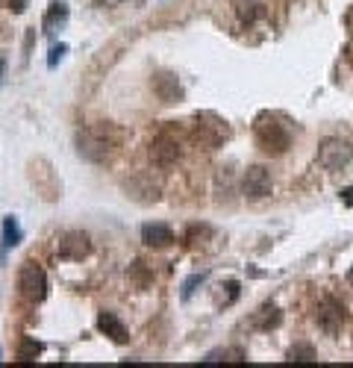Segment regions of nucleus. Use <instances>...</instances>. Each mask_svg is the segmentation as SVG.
<instances>
[{
  "label": "nucleus",
  "instance_id": "423d86ee",
  "mask_svg": "<svg viewBox=\"0 0 353 368\" xmlns=\"http://www.w3.org/2000/svg\"><path fill=\"white\" fill-rule=\"evenodd\" d=\"M245 194L253 197V201H259V197H268L271 194V174L265 171L262 165H250L245 171Z\"/></svg>",
  "mask_w": 353,
  "mask_h": 368
},
{
  "label": "nucleus",
  "instance_id": "6ab92c4d",
  "mask_svg": "<svg viewBox=\"0 0 353 368\" xmlns=\"http://www.w3.org/2000/svg\"><path fill=\"white\" fill-rule=\"evenodd\" d=\"M68 48L65 45H56L53 50H50V59H48V68H56V65H59V59H62V53H65Z\"/></svg>",
  "mask_w": 353,
  "mask_h": 368
},
{
  "label": "nucleus",
  "instance_id": "9b49d317",
  "mask_svg": "<svg viewBox=\"0 0 353 368\" xmlns=\"http://www.w3.org/2000/svg\"><path fill=\"white\" fill-rule=\"evenodd\" d=\"M153 86H157V92H159V97H162L165 104H174V101H180V97H182V89H180V83H177L174 74H159Z\"/></svg>",
  "mask_w": 353,
  "mask_h": 368
},
{
  "label": "nucleus",
  "instance_id": "ddd939ff",
  "mask_svg": "<svg viewBox=\"0 0 353 368\" xmlns=\"http://www.w3.org/2000/svg\"><path fill=\"white\" fill-rule=\"evenodd\" d=\"M206 365H215V362H227V365H245L247 357H245V351H238V348H227V351H212L209 357L203 360Z\"/></svg>",
  "mask_w": 353,
  "mask_h": 368
},
{
  "label": "nucleus",
  "instance_id": "4468645a",
  "mask_svg": "<svg viewBox=\"0 0 353 368\" xmlns=\"http://www.w3.org/2000/svg\"><path fill=\"white\" fill-rule=\"evenodd\" d=\"M21 239H24V233H21L18 218H15V215H6V218H3V248L21 245Z\"/></svg>",
  "mask_w": 353,
  "mask_h": 368
},
{
  "label": "nucleus",
  "instance_id": "f3484780",
  "mask_svg": "<svg viewBox=\"0 0 353 368\" xmlns=\"http://www.w3.org/2000/svg\"><path fill=\"white\" fill-rule=\"evenodd\" d=\"M289 362H294V365H315L318 360H315V351L309 345H294L289 351Z\"/></svg>",
  "mask_w": 353,
  "mask_h": 368
},
{
  "label": "nucleus",
  "instance_id": "dca6fc26",
  "mask_svg": "<svg viewBox=\"0 0 353 368\" xmlns=\"http://www.w3.org/2000/svg\"><path fill=\"white\" fill-rule=\"evenodd\" d=\"M41 351H45V345H41V342H36V339H24V342L18 345V360H21V365H33V360L38 357Z\"/></svg>",
  "mask_w": 353,
  "mask_h": 368
},
{
  "label": "nucleus",
  "instance_id": "412c9836",
  "mask_svg": "<svg viewBox=\"0 0 353 368\" xmlns=\"http://www.w3.org/2000/svg\"><path fill=\"white\" fill-rule=\"evenodd\" d=\"M3 71H6V62L0 59V83H3Z\"/></svg>",
  "mask_w": 353,
  "mask_h": 368
},
{
  "label": "nucleus",
  "instance_id": "7ed1b4c3",
  "mask_svg": "<svg viewBox=\"0 0 353 368\" xmlns=\"http://www.w3.org/2000/svg\"><path fill=\"white\" fill-rule=\"evenodd\" d=\"M48 289H50V283H48L45 268H41L38 262H33V260L24 262L21 271H18V292H21V298H27L30 304H38V301L48 298Z\"/></svg>",
  "mask_w": 353,
  "mask_h": 368
},
{
  "label": "nucleus",
  "instance_id": "4be33fe9",
  "mask_svg": "<svg viewBox=\"0 0 353 368\" xmlns=\"http://www.w3.org/2000/svg\"><path fill=\"white\" fill-rule=\"evenodd\" d=\"M347 283H350V286H353V268H350V271H347Z\"/></svg>",
  "mask_w": 353,
  "mask_h": 368
},
{
  "label": "nucleus",
  "instance_id": "0eeeda50",
  "mask_svg": "<svg viewBox=\"0 0 353 368\" xmlns=\"http://www.w3.org/2000/svg\"><path fill=\"white\" fill-rule=\"evenodd\" d=\"M89 236L86 233H80V230H74V233H65L62 236V242H59V257L62 260H82L89 253Z\"/></svg>",
  "mask_w": 353,
  "mask_h": 368
},
{
  "label": "nucleus",
  "instance_id": "f03ea898",
  "mask_svg": "<svg viewBox=\"0 0 353 368\" xmlns=\"http://www.w3.org/2000/svg\"><path fill=\"white\" fill-rule=\"evenodd\" d=\"M77 153L89 162H106L112 157V136L106 127H86V130H80Z\"/></svg>",
  "mask_w": 353,
  "mask_h": 368
},
{
  "label": "nucleus",
  "instance_id": "9d476101",
  "mask_svg": "<svg viewBox=\"0 0 353 368\" xmlns=\"http://www.w3.org/2000/svg\"><path fill=\"white\" fill-rule=\"evenodd\" d=\"M97 330L106 333L112 342H118V345H124L127 339H130V336H127V327L121 324V318L112 316V313H101V316H97Z\"/></svg>",
  "mask_w": 353,
  "mask_h": 368
},
{
  "label": "nucleus",
  "instance_id": "20e7f679",
  "mask_svg": "<svg viewBox=\"0 0 353 368\" xmlns=\"http://www.w3.org/2000/svg\"><path fill=\"white\" fill-rule=\"evenodd\" d=\"M353 160V148L345 139H324L318 148V162L327 168V171H342V168Z\"/></svg>",
  "mask_w": 353,
  "mask_h": 368
},
{
  "label": "nucleus",
  "instance_id": "6e6552de",
  "mask_svg": "<svg viewBox=\"0 0 353 368\" xmlns=\"http://www.w3.org/2000/svg\"><path fill=\"white\" fill-rule=\"evenodd\" d=\"M150 160L157 162V165H162V168H168V165H174L177 160H180V145L174 139H168V136H159L157 141L150 145Z\"/></svg>",
  "mask_w": 353,
  "mask_h": 368
},
{
  "label": "nucleus",
  "instance_id": "39448f33",
  "mask_svg": "<svg viewBox=\"0 0 353 368\" xmlns=\"http://www.w3.org/2000/svg\"><path fill=\"white\" fill-rule=\"evenodd\" d=\"M315 321H318V327L327 333V336H336L338 327H342V321H345V309L342 304H338L336 298H324L315 309Z\"/></svg>",
  "mask_w": 353,
  "mask_h": 368
},
{
  "label": "nucleus",
  "instance_id": "1a4fd4ad",
  "mask_svg": "<svg viewBox=\"0 0 353 368\" xmlns=\"http://www.w3.org/2000/svg\"><path fill=\"white\" fill-rule=\"evenodd\" d=\"M141 242L147 248H168L174 242V233H171V227H165V224H145V227H141Z\"/></svg>",
  "mask_w": 353,
  "mask_h": 368
},
{
  "label": "nucleus",
  "instance_id": "2eb2a0df",
  "mask_svg": "<svg viewBox=\"0 0 353 368\" xmlns=\"http://www.w3.org/2000/svg\"><path fill=\"white\" fill-rule=\"evenodd\" d=\"M68 21V6L65 3H53L50 9H48V15H45V21H41V27H45V33H50L56 24H65Z\"/></svg>",
  "mask_w": 353,
  "mask_h": 368
},
{
  "label": "nucleus",
  "instance_id": "f8f14e48",
  "mask_svg": "<svg viewBox=\"0 0 353 368\" xmlns=\"http://www.w3.org/2000/svg\"><path fill=\"white\" fill-rule=\"evenodd\" d=\"M282 321V313L274 306V304H265L257 316H253V327L257 330H271V327H277V324Z\"/></svg>",
  "mask_w": 353,
  "mask_h": 368
},
{
  "label": "nucleus",
  "instance_id": "a211bd4d",
  "mask_svg": "<svg viewBox=\"0 0 353 368\" xmlns=\"http://www.w3.org/2000/svg\"><path fill=\"white\" fill-rule=\"evenodd\" d=\"M203 280H206V271H201V274H192L186 283H182V301H189L192 295H194V289H197V286H203Z\"/></svg>",
  "mask_w": 353,
  "mask_h": 368
},
{
  "label": "nucleus",
  "instance_id": "f257e3e1",
  "mask_svg": "<svg viewBox=\"0 0 353 368\" xmlns=\"http://www.w3.org/2000/svg\"><path fill=\"white\" fill-rule=\"evenodd\" d=\"M253 133H257V141L265 153H286V148L291 145V133L286 124H280L277 115H259L257 118V127H253Z\"/></svg>",
  "mask_w": 353,
  "mask_h": 368
},
{
  "label": "nucleus",
  "instance_id": "aec40b11",
  "mask_svg": "<svg viewBox=\"0 0 353 368\" xmlns=\"http://www.w3.org/2000/svg\"><path fill=\"white\" fill-rule=\"evenodd\" d=\"M9 6L15 9V12H24L27 9V0H9Z\"/></svg>",
  "mask_w": 353,
  "mask_h": 368
}]
</instances>
